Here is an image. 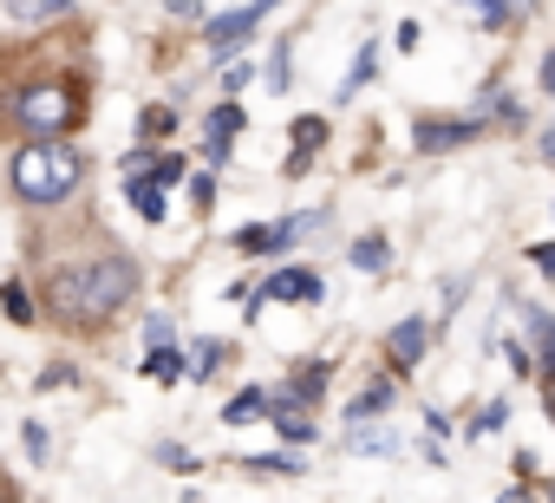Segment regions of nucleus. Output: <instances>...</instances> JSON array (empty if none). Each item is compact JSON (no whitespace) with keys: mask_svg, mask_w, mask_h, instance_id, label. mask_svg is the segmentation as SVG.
Segmentation results:
<instances>
[{"mask_svg":"<svg viewBox=\"0 0 555 503\" xmlns=\"http://www.w3.org/2000/svg\"><path fill=\"white\" fill-rule=\"evenodd\" d=\"M392 392H399L392 379H379V386H360V392L347 399V425H366V418H379V412L392 405Z\"/></svg>","mask_w":555,"mask_h":503,"instance_id":"13","label":"nucleus"},{"mask_svg":"<svg viewBox=\"0 0 555 503\" xmlns=\"http://www.w3.org/2000/svg\"><path fill=\"white\" fill-rule=\"evenodd\" d=\"M535 86H542V92H548V99H555V47H548V53H542V73H535Z\"/></svg>","mask_w":555,"mask_h":503,"instance_id":"37","label":"nucleus"},{"mask_svg":"<svg viewBox=\"0 0 555 503\" xmlns=\"http://www.w3.org/2000/svg\"><path fill=\"white\" fill-rule=\"evenodd\" d=\"M177 138V112L170 105H144L138 112V144H170Z\"/></svg>","mask_w":555,"mask_h":503,"instance_id":"17","label":"nucleus"},{"mask_svg":"<svg viewBox=\"0 0 555 503\" xmlns=\"http://www.w3.org/2000/svg\"><path fill=\"white\" fill-rule=\"evenodd\" d=\"M125 203H131L144 222H164V216H170V196H164L157 177H125Z\"/></svg>","mask_w":555,"mask_h":503,"instance_id":"10","label":"nucleus"},{"mask_svg":"<svg viewBox=\"0 0 555 503\" xmlns=\"http://www.w3.org/2000/svg\"><path fill=\"white\" fill-rule=\"evenodd\" d=\"M542 157H548V164H555V125H548V131H542Z\"/></svg>","mask_w":555,"mask_h":503,"instance_id":"41","label":"nucleus"},{"mask_svg":"<svg viewBox=\"0 0 555 503\" xmlns=\"http://www.w3.org/2000/svg\"><path fill=\"white\" fill-rule=\"evenodd\" d=\"M0 112H8L0 125H14L21 138H73L86 125V86L66 79V73H47V79L14 86Z\"/></svg>","mask_w":555,"mask_h":503,"instance_id":"3","label":"nucleus"},{"mask_svg":"<svg viewBox=\"0 0 555 503\" xmlns=\"http://www.w3.org/2000/svg\"><path fill=\"white\" fill-rule=\"evenodd\" d=\"M170 14H177L183 27H203V21H209V14H203V0H170Z\"/></svg>","mask_w":555,"mask_h":503,"instance_id":"35","label":"nucleus"},{"mask_svg":"<svg viewBox=\"0 0 555 503\" xmlns=\"http://www.w3.org/2000/svg\"><path fill=\"white\" fill-rule=\"evenodd\" d=\"M503 353H509V366H516V379H535V353H529L522 340H509Z\"/></svg>","mask_w":555,"mask_h":503,"instance_id":"33","label":"nucleus"},{"mask_svg":"<svg viewBox=\"0 0 555 503\" xmlns=\"http://www.w3.org/2000/svg\"><path fill=\"white\" fill-rule=\"evenodd\" d=\"M79 183H86V151L73 138H27L8 157V190L27 209H60L79 196Z\"/></svg>","mask_w":555,"mask_h":503,"instance_id":"2","label":"nucleus"},{"mask_svg":"<svg viewBox=\"0 0 555 503\" xmlns=\"http://www.w3.org/2000/svg\"><path fill=\"white\" fill-rule=\"evenodd\" d=\"M503 418H509V399H490V405H477V418H470V438H490V431H503Z\"/></svg>","mask_w":555,"mask_h":503,"instance_id":"26","label":"nucleus"},{"mask_svg":"<svg viewBox=\"0 0 555 503\" xmlns=\"http://www.w3.org/2000/svg\"><path fill=\"white\" fill-rule=\"evenodd\" d=\"M347 262L366 269V275H386V269H392V242H386V235H353V242H347Z\"/></svg>","mask_w":555,"mask_h":503,"instance_id":"12","label":"nucleus"},{"mask_svg":"<svg viewBox=\"0 0 555 503\" xmlns=\"http://www.w3.org/2000/svg\"><path fill=\"white\" fill-rule=\"evenodd\" d=\"M14 21H27V27H47V21H60V14H73V0H0Z\"/></svg>","mask_w":555,"mask_h":503,"instance_id":"16","label":"nucleus"},{"mask_svg":"<svg viewBox=\"0 0 555 503\" xmlns=\"http://www.w3.org/2000/svg\"><path fill=\"white\" fill-rule=\"evenodd\" d=\"M0 503H14V490H8V477H0Z\"/></svg>","mask_w":555,"mask_h":503,"instance_id":"42","label":"nucleus"},{"mask_svg":"<svg viewBox=\"0 0 555 503\" xmlns=\"http://www.w3.org/2000/svg\"><path fill=\"white\" fill-rule=\"evenodd\" d=\"M321 295H327L321 269H282V275H268V282H261V295H255L248 308L261 314V301H321Z\"/></svg>","mask_w":555,"mask_h":503,"instance_id":"8","label":"nucleus"},{"mask_svg":"<svg viewBox=\"0 0 555 503\" xmlns=\"http://www.w3.org/2000/svg\"><path fill=\"white\" fill-rule=\"evenodd\" d=\"M542 405H548V418H555V373H542Z\"/></svg>","mask_w":555,"mask_h":503,"instance_id":"40","label":"nucleus"},{"mask_svg":"<svg viewBox=\"0 0 555 503\" xmlns=\"http://www.w3.org/2000/svg\"><path fill=\"white\" fill-rule=\"evenodd\" d=\"M347 444H353V451H392V438H379V431H353Z\"/></svg>","mask_w":555,"mask_h":503,"instance_id":"36","label":"nucleus"},{"mask_svg":"<svg viewBox=\"0 0 555 503\" xmlns=\"http://www.w3.org/2000/svg\"><path fill=\"white\" fill-rule=\"evenodd\" d=\"M496 503H535V496H529V490H522V483H509V490H503V496H496Z\"/></svg>","mask_w":555,"mask_h":503,"instance_id":"39","label":"nucleus"},{"mask_svg":"<svg viewBox=\"0 0 555 503\" xmlns=\"http://www.w3.org/2000/svg\"><path fill=\"white\" fill-rule=\"evenodd\" d=\"M255 79H261V60H242V53H235V60H222V99H242Z\"/></svg>","mask_w":555,"mask_h":503,"instance_id":"22","label":"nucleus"},{"mask_svg":"<svg viewBox=\"0 0 555 503\" xmlns=\"http://www.w3.org/2000/svg\"><path fill=\"white\" fill-rule=\"evenodd\" d=\"M379 79V40H366L360 53H353V73H347V86H340V99H353L360 86H373Z\"/></svg>","mask_w":555,"mask_h":503,"instance_id":"21","label":"nucleus"},{"mask_svg":"<svg viewBox=\"0 0 555 503\" xmlns=\"http://www.w3.org/2000/svg\"><path fill=\"white\" fill-rule=\"evenodd\" d=\"M34 386H40V392H53V386H79V366H73V360H47V373H40Z\"/></svg>","mask_w":555,"mask_h":503,"instance_id":"28","label":"nucleus"},{"mask_svg":"<svg viewBox=\"0 0 555 503\" xmlns=\"http://www.w3.org/2000/svg\"><path fill=\"white\" fill-rule=\"evenodd\" d=\"M490 125H496V131H522V125H529V112H522L509 92H490Z\"/></svg>","mask_w":555,"mask_h":503,"instance_id":"24","label":"nucleus"},{"mask_svg":"<svg viewBox=\"0 0 555 503\" xmlns=\"http://www.w3.org/2000/svg\"><path fill=\"white\" fill-rule=\"evenodd\" d=\"M190 196H196V209L209 216V209H216V170H190Z\"/></svg>","mask_w":555,"mask_h":503,"instance_id":"30","label":"nucleus"},{"mask_svg":"<svg viewBox=\"0 0 555 503\" xmlns=\"http://www.w3.org/2000/svg\"><path fill=\"white\" fill-rule=\"evenodd\" d=\"M274 418V438L282 444H314L321 431H314V412H268Z\"/></svg>","mask_w":555,"mask_h":503,"instance_id":"20","label":"nucleus"},{"mask_svg":"<svg viewBox=\"0 0 555 503\" xmlns=\"http://www.w3.org/2000/svg\"><path fill=\"white\" fill-rule=\"evenodd\" d=\"M392 40H399V53H412V47H418V21H399V34H392Z\"/></svg>","mask_w":555,"mask_h":503,"instance_id":"38","label":"nucleus"},{"mask_svg":"<svg viewBox=\"0 0 555 503\" xmlns=\"http://www.w3.org/2000/svg\"><path fill=\"white\" fill-rule=\"evenodd\" d=\"M144 177H157V183L170 190V183H183V177H190V157H183V151H170V144H157V151H151V170H144Z\"/></svg>","mask_w":555,"mask_h":503,"instance_id":"23","label":"nucleus"},{"mask_svg":"<svg viewBox=\"0 0 555 503\" xmlns=\"http://www.w3.org/2000/svg\"><path fill=\"white\" fill-rule=\"evenodd\" d=\"M222 360H229V347H222V340H209V347H203V353H196V373H203V379H209V373H216V366H222Z\"/></svg>","mask_w":555,"mask_h":503,"instance_id":"34","label":"nucleus"},{"mask_svg":"<svg viewBox=\"0 0 555 503\" xmlns=\"http://www.w3.org/2000/svg\"><path fill=\"white\" fill-rule=\"evenodd\" d=\"M522 321L535 334V379H542V373H555V314H542L535 301H522Z\"/></svg>","mask_w":555,"mask_h":503,"instance_id":"11","label":"nucleus"},{"mask_svg":"<svg viewBox=\"0 0 555 503\" xmlns=\"http://www.w3.org/2000/svg\"><path fill=\"white\" fill-rule=\"evenodd\" d=\"M177 340V321L170 314H144V347H170Z\"/></svg>","mask_w":555,"mask_h":503,"instance_id":"31","label":"nucleus"},{"mask_svg":"<svg viewBox=\"0 0 555 503\" xmlns=\"http://www.w3.org/2000/svg\"><path fill=\"white\" fill-rule=\"evenodd\" d=\"M490 131L483 112H464V118H412V151L418 157H444V151H464Z\"/></svg>","mask_w":555,"mask_h":503,"instance_id":"5","label":"nucleus"},{"mask_svg":"<svg viewBox=\"0 0 555 503\" xmlns=\"http://www.w3.org/2000/svg\"><path fill=\"white\" fill-rule=\"evenodd\" d=\"M327 144V118H295V151H288V164H282V177H308V157Z\"/></svg>","mask_w":555,"mask_h":503,"instance_id":"9","label":"nucleus"},{"mask_svg":"<svg viewBox=\"0 0 555 503\" xmlns=\"http://www.w3.org/2000/svg\"><path fill=\"white\" fill-rule=\"evenodd\" d=\"M288 60H295V40L282 34V40H274V53H268V73H261L268 92H288V86H295V66H288Z\"/></svg>","mask_w":555,"mask_h":503,"instance_id":"18","label":"nucleus"},{"mask_svg":"<svg viewBox=\"0 0 555 503\" xmlns=\"http://www.w3.org/2000/svg\"><path fill=\"white\" fill-rule=\"evenodd\" d=\"M282 8V0H248V8H229V14H209L203 21V47H209V60H235V47Z\"/></svg>","mask_w":555,"mask_h":503,"instance_id":"4","label":"nucleus"},{"mask_svg":"<svg viewBox=\"0 0 555 503\" xmlns=\"http://www.w3.org/2000/svg\"><path fill=\"white\" fill-rule=\"evenodd\" d=\"M21 444H27V457H34V464H47V457H53V444H47V425H40V418H27V425H21Z\"/></svg>","mask_w":555,"mask_h":503,"instance_id":"29","label":"nucleus"},{"mask_svg":"<svg viewBox=\"0 0 555 503\" xmlns=\"http://www.w3.org/2000/svg\"><path fill=\"white\" fill-rule=\"evenodd\" d=\"M144 288V269L118 248H92V256H66L47 269V314L73 334H105Z\"/></svg>","mask_w":555,"mask_h":503,"instance_id":"1","label":"nucleus"},{"mask_svg":"<svg viewBox=\"0 0 555 503\" xmlns=\"http://www.w3.org/2000/svg\"><path fill=\"white\" fill-rule=\"evenodd\" d=\"M522 262H529V269H542V275L555 282V242H529V248H522Z\"/></svg>","mask_w":555,"mask_h":503,"instance_id":"32","label":"nucleus"},{"mask_svg":"<svg viewBox=\"0 0 555 503\" xmlns=\"http://www.w3.org/2000/svg\"><path fill=\"white\" fill-rule=\"evenodd\" d=\"M248 470H282V477H301L308 464H301V457H288V451H261V457H248Z\"/></svg>","mask_w":555,"mask_h":503,"instance_id":"27","label":"nucleus"},{"mask_svg":"<svg viewBox=\"0 0 555 503\" xmlns=\"http://www.w3.org/2000/svg\"><path fill=\"white\" fill-rule=\"evenodd\" d=\"M425 353H431V321H425V314H405V321L386 334V366H392V373H418Z\"/></svg>","mask_w":555,"mask_h":503,"instance_id":"7","label":"nucleus"},{"mask_svg":"<svg viewBox=\"0 0 555 503\" xmlns=\"http://www.w3.org/2000/svg\"><path fill=\"white\" fill-rule=\"evenodd\" d=\"M477 8H483V14H477L483 34H509V27L522 21V14H516V0H477Z\"/></svg>","mask_w":555,"mask_h":503,"instance_id":"25","label":"nucleus"},{"mask_svg":"<svg viewBox=\"0 0 555 503\" xmlns=\"http://www.w3.org/2000/svg\"><path fill=\"white\" fill-rule=\"evenodd\" d=\"M0 308H8V321H14V327H34V321H40V308H34V295H27V282H21V275L0 282Z\"/></svg>","mask_w":555,"mask_h":503,"instance_id":"15","label":"nucleus"},{"mask_svg":"<svg viewBox=\"0 0 555 503\" xmlns=\"http://www.w3.org/2000/svg\"><path fill=\"white\" fill-rule=\"evenodd\" d=\"M548 503H555V490H548Z\"/></svg>","mask_w":555,"mask_h":503,"instance_id":"43","label":"nucleus"},{"mask_svg":"<svg viewBox=\"0 0 555 503\" xmlns=\"http://www.w3.org/2000/svg\"><path fill=\"white\" fill-rule=\"evenodd\" d=\"M248 418H268V386H261V379L242 386V392L222 405V425H248Z\"/></svg>","mask_w":555,"mask_h":503,"instance_id":"14","label":"nucleus"},{"mask_svg":"<svg viewBox=\"0 0 555 503\" xmlns=\"http://www.w3.org/2000/svg\"><path fill=\"white\" fill-rule=\"evenodd\" d=\"M144 379H157V386H177V379H183V353H177V340L144 353Z\"/></svg>","mask_w":555,"mask_h":503,"instance_id":"19","label":"nucleus"},{"mask_svg":"<svg viewBox=\"0 0 555 503\" xmlns=\"http://www.w3.org/2000/svg\"><path fill=\"white\" fill-rule=\"evenodd\" d=\"M327 360H308V366H295L288 373V386H268V412H314L321 399H327Z\"/></svg>","mask_w":555,"mask_h":503,"instance_id":"6","label":"nucleus"}]
</instances>
